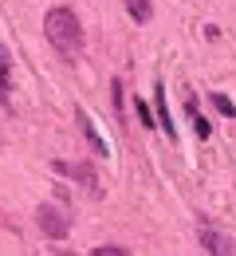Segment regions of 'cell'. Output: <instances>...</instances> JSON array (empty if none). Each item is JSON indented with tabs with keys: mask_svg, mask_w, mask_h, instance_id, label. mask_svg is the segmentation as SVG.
<instances>
[{
	"mask_svg": "<svg viewBox=\"0 0 236 256\" xmlns=\"http://www.w3.org/2000/svg\"><path fill=\"white\" fill-rule=\"evenodd\" d=\"M134 110H138V118H142V126H150V130L158 126V114H154V110H150L142 98H134Z\"/></svg>",
	"mask_w": 236,
	"mask_h": 256,
	"instance_id": "ba28073f",
	"label": "cell"
},
{
	"mask_svg": "<svg viewBox=\"0 0 236 256\" xmlns=\"http://www.w3.org/2000/svg\"><path fill=\"white\" fill-rule=\"evenodd\" d=\"M95 256H130V252H126V248H118V244H99Z\"/></svg>",
	"mask_w": 236,
	"mask_h": 256,
	"instance_id": "8fae6325",
	"label": "cell"
},
{
	"mask_svg": "<svg viewBox=\"0 0 236 256\" xmlns=\"http://www.w3.org/2000/svg\"><path fill=\"white\" fill-rule=\"evenodd\" d=\"M43 36H47V44H51L59 56H67V60H75V56L83 52V24H79V16H75L71 8H51V12L43 16Z\"/></svg>",
	"mask_w": 236,
	"mask_h": 256,
	"instance_id": "6da1fadb",
	"label": "cell"
},
{
	"mask_svg": "<svg viewBox=\"0 0 236 256\" xmlns=\"http://www.w3.org/2000/svg\"><path fill=\"white\" fill-rule=\"evenodd\" d=\"M75 122H79V130H83V138L91 142V150H99V158H106L110 150H106V142H102V134L95 130V122L87 118V110H83V106H75Z\"/></svg>",
	"mask_w": 236,
	"mask_h": 256,
	"instance_id": "5b68a950",
	"label": "cell"
},
{
	"mask_svg": "<svg viewBox=\"0 0 236 256\" xmlns=\"http://www.w3.org/2000/svg\"><path fill=\"white\" fill-rule=\"evenodd\" d=\"M110 91H114V110L122 114V79H114V83H110Z\"/></svg>",
	"mask_w": 236,
	"mask_h": 256,
	"instance_id": "7c38bea8",
	"label": "cell"
},
{
	"mask_svg": "<svg viewBox=\"0 0 236 256\" xmlns=\"http://www.w3.org/2000/svg\"><path fill=\"white\" fill-rule=\"evenodd\" d=\"M154 102H158V118H162V130H166L169 142H177V130H173V118H169V106H166V83H158L154 91Z\"/></svg>",
	"mask_w": 236,
	"mask_h": 256,
	"instance_id": "8992f818",
	"label": "cell"
},
{
	"mask_svg": "<svg viewBox=\"0 0 236 256\" xmlns=\"http://www.w3.org/2000/svg\"><path fill=\"white\" fill-rule=\"evenodd\" d=\"M0 102L8 106V56L0 52Z\"/></svg>",
	"mask_w": 236,
	"mask_h": 256,
	"instance_id": "30bf717a",
	"label": "cell"
},
{
	"mask_svg": "<svg viewBox=\"0 0 236 256\" xmlns=\"http://www.w3.org/2000/svg\"><path fill=\"white\" fill-rule=\"evenodd\" d=\"M213 106H217L225 118H233V122H236V106L229 102V95H221V91H217V95H213Z\"/></svg>",
	"mask_w": 236,
	"mask_h": 256,
	"instance_id": "9c48e42d",
	"label": "cell"
},
{
	"mask_svg": "<svg viewBox=\"0 0 236 256\" xmlns=\"http://www.w3.org/2000/svg\"><path fill=\"white\" fill-rule=\"evenodd\" d=\"M35 224H39V232H43L47 240H63L71 232V217L59 209V205H51V201L35 209Z\"/></svg>",
	"mask_w": 236,
	"mask_h": 256,
	"instance_id": "7a4b0ae2",
	"label": "cell"
},
{
	"mask_svg": "<svg viewBox=\"0 0 236 256\" xmlns=\"http://www.w3.org/2000/svg\"><path fill=\"white\" fill-rule=\"evenodd\" d=\"M197 236H201L205 252H213V256H229V252H236L233 240H229V236H221V232H213L209 224H201V228H197Z\"/></svg>",
	"mask_w": 236,
	"mask_h": 256,
	"instance_id": "277c9868",
	"label": "cell"
},
{
	"mask_svg": "<svg viewBox=\"0 0 236 256\" xmlns=\"http://www.w3.org/2000/svg\"><path fill=\"white\" fill-rule=\"evenodd\" d=\"M126 12H130L134 24H150V16H154V0H126Z\"/></svg>",
	"mask_w": 236,
	"mask_h": 256,
	"instance_id": "52a82bcc",
	"label": "cell"
},
{
	"mask_svg": "<svg viewBox=\"0 0 236 256\" xmlns=\"http://www.w3.org/2000/svg\"><path fill=\"white\" fill-rule=\"evenodd\" d=\"M51 170H55V174H63V178H79V182L87 186V193H102L95 170H91V166H83V162H63V158H55V162H51Z\"/></svg>",
	"mask_w": 236,
	"mask_h": 256,
	"instance_id": "3957f363",
	"label": "cell"
}]
</instances>
